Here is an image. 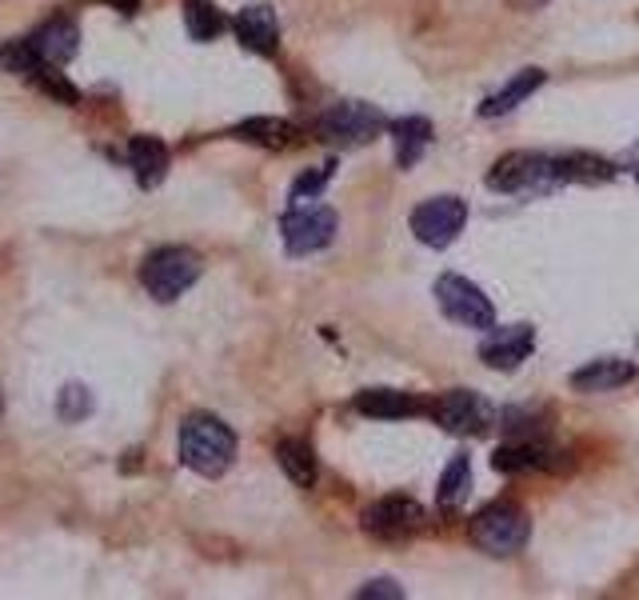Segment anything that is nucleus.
Instances as JSON below:
<instances>
[{"mask_svg": "<svg viewBox=\"0 0 639 600\" xmlns=\"http://www.w3.org/2000/svg\"><path fill=\"white\" fill-rule=\"evenodd\" d=\"M492 465L500 473H548L556 468V453L540 441H512V445H500Z\"/></svg>", "mask_w": 639, "mask_h": 600, "instance_id": "obj_17", "label": "nucleus"}, {"mask_svg": "<svg viewBox=\"0 0 639 600\" xmlns=\"http://www.w3.org/2000/svg\"><path fill=\"white\" fill-rule=\"evenodd\" d=\"M276 460L284 468V477L296 485V489H312L320 477V465H316V453H312L309 441H300V436H288L276 445Z\"/></svg>", "mask_w": 639, "mask_h": 600, "instance_id": "obj_20", "label": "nucleus"}, {"mask_svg": "<svg viewBox=\"0 0 639 600\" xmlns=\"http://www.w3.org/2000/svg\"><path fill=\"white\" fill-rule=\"evenodd\" d=\"M184 24L188 33H192V41H216L228 29L224 12L212 0H184Z\"/></svg>", "mask_w": 639, "mask_h": 600, "instance_id": "obj_23", "label": "nucleus"}, {"mask_svg": "<svg viewBox=\"0 0 639 600\" xmlns=\"http://www.w3.org/2000/svg\"><path fill=\"white\" fill-rule=\"evenodd\" d=\"M33 48H36V56L45 60V65H68L72 56H77V48H80V29H77V21H68V16H53L48 24H41L33 36Z\"/></svg>", "mask_w": 639, "mask_h": 600, "instance_id": "obj_13", "label": "nucleus"}, {"mask_svg": "<svg viewBox=\"0 0 639 600\" xmlns=\"http://www.w3.org/2000/svg\"><path fill=\"white\" fill-rule=\"evenodd\" d=\"M336 177V160H324V165L309 168V173H300L292 180V204H312L320 192L328 189V180Z\"/></svg>", "mask_w": 639, "mask_h": 600, "instance_id": "obj_24", "label": "nucleus"}, {"mask_svg": "<svg viewBox=\"0 0 639 600\" xmlns=\"http://www.w3.org/2000/svg\"><path fill=\"white\" fill-rule=\"evenodd\" d=\"M232 33L240 36V45L248 48V53L272 56L276 48H280V21H276V12L268 9V4H248V9L236 12Z\"/></svg>", "mask_w": 639, "mask_h": 600, "instance_id": "obj_12", "label": "nucleus"}, {"mask_svg": "<svg viewBox=\"0 0 639 600\" xmlns=\"http://www.w3.org/2000/svg\"><path fill=\"white\" fill-rule=\"evenodd\" d=\"M436 304L448 321L463 324V329H475V333H487L496 324V309L487 300L484 289H475L468 277H456V273H444L436 280Z\"/></svg>", "mask_w": 639, "mask_h": 600, "instance_id": "obj_7", "label": "nucleus"}, {"mask_svg": "<svg viewBox=\"0 0 639 600\" xmlns=\"http://www.w3.org/2000/svg\"><path fill=\"white\" fill-rule=\"evenodd\" d=\"M536 89H543V73H540V68H524V73H516V77L507 80L504 89L492 92V97L480 104V116H484V121L507 116V112L516 109V104H524V100H528Z\"/></svg>", "mask_w": 639, "mask_h": 600, "instance_id": "obj_19", "label": "nucleus"}, {"mask_svg": "<svg viewBox=\"0 0 639 600\" xmlns=\"http://www.w3.org/2000/svg\"><path fill=\"white\" fill-rule=\"evenodd\" d=\"M109 4L116 12H136V4H141V0H109Z\"/></svg>", "mask_w": 639, "mask_h": 600, "instance_id": "obj_31", "label": "nucleus"}, {"mask_svg": "<svg viewBox=\"0 0 639 600\" xmlns=\"http://www.w3.org/2000/svg\"><path fill=\"white\" fill-rule=\"evenodd\" d=\"M180 460L200 477H224L236 460V433L212 412H192L180 424Z\"/></svg>", "mask_w": 639, "mask_h": 600, "instance_id": "obj_1", "label": "nucleus"}, {"mask_svg": "<svg viewBox=\"0 0 639 600\" xmlns=\"http://www.w3.org/2000/svg\"><path fill=\"white\" fill-rule=\"evenodd\" d=\"M424 524H428V512L408 497H384L365 512V533L384 541V545L412 541L416 533H424Z\"/></svg>", "mask_w": 639, "mask_h": 600, "instance_id": "obj_9", "label": "nucleus"}, {"mask_svg": "<svg viewBox=\"0 0 639 600\" xmlns=\"http://www.w3.org/2000/svg\"><path fill=\"white\" fill-rule=\"evenodd\" d=\"M236 136L248 141V145L276 148V153L288 145H296V129L288 121H280V116H253V121L236 124Z\"/></svg>", "mask_w": 639, "mask_h": 600, "instance_id": "obj_21", "label": "nucleus"}, {"mask_svg": "<svg viewBox=\"0 0 639 600\" xmlns=\"http://www.w3.org/2000/svg\"><path fill=\"white\" fill-rule=\"evenodd\" d=\"M336 229H340V216L324 204H292V212H284L280 221L288 256H312L328 248L336 241Z\"/></svg>", "mask_w": 639, "mask_h": 600, "instance_id": "obj_8", "label": "nucleus"}, {"mask_svg": "<svg viewBox=\"0 0 639 600\" xmlns=\"http://www.w3.org/2000/svg\"><path fill=\"white\" fill-rule=\"evenodd\" d=\"M468 224V204L460 197H431L412 209V233L419 245L448 248Z\"/></svg>", "mask_w": 639, "mask_h": 600, "instance_id": "obj_10", "label": "nucleus"}, {"mask_svg": "<svg viewBox=\"0 0 639 600\" xmlns=\"http://www.w3.org/2000/svg\"><path fill=\"white\" fill-rule=\"evenodd\" d=\"M388 133H392V145H396V165L408 173L416 165L424 148L431 145V121L424 116H400V121H388Z\"/></svg>", "mask_w": 639, "mask_h": 600, "instance_id": "obj_18", "label": "nucleus"}, {"mask_svg": "<svg viewBox=\"0 0 639 600\" xmlns=\"http://www.w3.org/2000/svg\"><path fill=\"white\" fill-rule=\"evenodd\" d=\"M388 129V116L368 100H340L332 104L324 116L316 121L320 141H332V145H368Z\"/></svg>", "mask_w": 639, "mask_h": 600, "instance_id": "obj_5", "label": "nucleus"}, {"mask_svg": "<svg viewBox=\"0 0 639 600\" xmlns=\"http://www.w3.org/2000/svg\"><path fill=\"white\" fill-rule=\"evenodd\" d=\"M531 348H536L531 324H507V329H496V324H492L484 333V345H480V360H484L487 368L512 373V368H519L528 360Z\"/></svg>", "mask_w": 639, "mask_h": 600, "instance_id": "obj_11", "label": "nucleus"}, {"mask_svg": "<svg viewBox=\"0 0 639 600\" xmlns=\"http://www.w3.org/2000/svg\"><path fill=\"white\" fill-rule=\"evenodd\" d=\"M0 416H4V392H0Z\"/></svg>", "mask_w": 639, "mask_h": 600, "instance_id": "obj_32", "label": "nucleus"}, {"mask_svg": "<svg viewBox=\"0 0 639 600\" xmlns=\"http://www.w3.org/2000/svg\"><path fill=\"white\" fill-rule=\"evenodd\" d=\"M41 65H45V60L36 56V48H33V41H29V36L0 48V68H4V73H21V77H33Z\"/></svg>", "mask_w": 639, "mask_h": 600, "instance_id": "obj_25", "label": "nucleus"}, {"mask_svg": "<svg viewBox=\"0 0 639 600\" xmlns=\"http://www.w3.org/2000/svg\"><path fill=\"white\" fill-rule=\"evenodd\" d=\"M507 4H512L516 12H536V9H543L548 0H507Z\"/></svg>", "mask_w": 639, "mask_h": 600, "instance_id": "obj_30", "label": "nucleus"}, {"mask_svg": "<svg viewBox=\"0 0 639 600\" xmlns=\"http://www.w3.org/2000/svg\"><path fill=\"white\" fill-rule=\"evenodd\" d=\"M200 256L184 245H168L156 248L148 260L141 265V285L148 289V297L160 300V304H172L177 297H184L192 285L200 280Z\"/></svg>", "mask_w": 639, "mask_h": 600, "instance_id": "obj_4", "label": "nucleus"}, {"mask_svg": "<svg viewBox=\"0 0 639 600\" xmlns=\"http://www.w3.org/2000/svg\"><path fill=\"white\" fill-rule=\"evenodd\" d=\"M356 597H360V600H400V597H404V589H400L396 580L380 577V580H372V585H360V589H356Z\"/></svg>", "mask_w": 639, "mask_h": 600, "instance_id": "obj_29", "label": "nucleus"}, {"mask_svg": "<svg viewBox=\"0 0 639 600\" xmlns=\"http://www.w3.org/2000/svg\"><path fill=\"white\" fill-rule=\"evenodd\" d=\"M468 492H472V460L463 453H456L452 465L444 468L440 489H436V504H440L444 512H452L468 500Z\"/></svg>", "mask_w": 639, "mask_h": 600, "instance_id": "obj_22", "label": "nucleus"}, {"mask_svg": "<svg viewBox=\"0 0 639 600\" xmlns=\"http://www.w3.org/2000/svg\"><path fill=\"white\" fill-rule=\"evenodd\" d=\"M568 160L548 153H507L487 173V189L507 197H543V192L568 185Z\"/></svg>", "mask_w": 639, "mask_h": 600, "instance_id": "obj_2", "label": "nucleus"}, {"mask_svg": "<svg viewBox=\"0 0 639 600\" xmlns=\"http://www.w3.org/2000/svg\"><path fill=\"white\" fill-rule=\"evenodd\" d=\"M128 168L136 173L144 189H156L168 177V148L156 136H133L128 141Z\"/></svg>", "mask_w": 639, "mask_h": 600, "instance_id": "obj_16", "label": "nucleus"}, {"mask_svg": "<svg viewBox=\"0 0 639 600\" xmlns=\"http://www.w3.org/2000/svg\"><path fill=\"white\" fill-rule=\"evenodd\" d=\"M352 409L365 412V416H375V421H404V416L424 412L428 404L416 400L412 392H400V389H365L352 400Z\"/></svg>", "mask_w": 639, "mask_h": 600, "instance_id": "obj_14", "label": "nucleus"}, {"mask_svg": "<svg viewBox=\"0 0 639 600\" xmlns=\"http://www.w3.org/2000/svg\"><path fill=\"white\" fill-rule=\"evenodd\" d=\"M563 160H568V177L584 180V185H604V180L616 177V165H607V160H599V156L572 153V156H563Z\"/></svg>", "mask_w": 639, "mask_h": 600, "instance_id": "obj_26", "label": "nucleus"}, {"mask_svg": "<svg viewBox=\"0 0 639 600\" xmlns=\"http://www.w3.org/2000/svg\"><path fill=\"white\" fill-rule=\"evenodd\" d=\"M33 80L48 92V97L60 100V104H77V100H80L77 85H72V80H68L65 73H56V65H41V68L33 73Z\"/></svg>", "mask_w": 639, "mask_h": 600, "instance_id": "obj_28", "label": "nucleus"}, {"mask_svg": "<svg viewBox=\"0 0 639 600\" xmlns=\"http://www.w3.org/2000/svg\"><path fill=\"white\" fill-rule=\"evenodd\" d=\"M636 380V365L631 360H592V365L575 368L572 389L575 392H616Z\"/></svg>", "mask_w": 639, "mask_h": 600, "instance_id": "obj_15", "label": "nucleus"}, {"mask_svg": "<svg viewBox=\"0 0 639 600\" xmlns=\"http://www.w3.org/2000/svg\"><path fill=\"white\" fill-rule=\"evenodd\" d=\"M428 412L444 433H456V436H487L496 429V409L472 389L444 392V397L431 400Z\"/></svg>", "mask_w": 639, "mask_h": 600, "instance_id": "obj_6", "label": "nucleus"}, {"mask_svg": "<svg viewBox=\"0 0 639 600\" xmlns=\"http://www.w3.org/2000/svg\"><path fill=\"white\" fill-rule=\"evenodd\" d=\"M89 412H92V392L85 389V385H65V389H60V397H56V416H60V421L77 424V421H85Z\"/></svg>", "mask_w": 639, "mask_h": 600, "instance_id": "obj_27", "label": "nucleus"}, {"mask_svg": "<svg viewBox=\"0 0 639 600\" xmlns=\"http://www.w3.org/2000/svg\"><path fill=\"white\" fill-rule=\"evenodd\" d=\"M468 536H472V545L480 548V553L500 556V560H504V556H516L519 548L528 545L531 521L519 504H512V500H496V504H487V509L475 512Z\"/></svg>", "mask_w": 639, "mask_h": 600, "instance_id": "obj_3", "label": "nucleus"}]
</instances>
